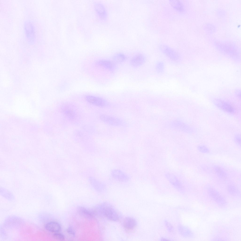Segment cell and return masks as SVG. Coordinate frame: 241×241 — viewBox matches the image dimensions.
Instances as JSON below:
<instances>
[{
  "label": "cell",
  "instance_id": "1",
  "mask_svg": "<svg viewBox=\"0 0 241 241\" xmlns=\"http://www.w3.org/2000/svg\"><path fill=\"white\" fill-rule=\"evenodd\" d=\"M99 209V213L109 220L116 221L119 220L120 217L119 213L110 205L104 204L100 205Z\"/></svg>",
  "mask_w": 241,
  "mask_h": 241
},
{
  "label": "cell",
  "instance_id": "2",
  "mask_svg": "<svg viewBox=\"0 0 241 241\" xmlns=\"http://www.w3.org/2000/svg\"><path fill=\"white\" fill-rule=\"evenodd\" d=\"M159 48L161 52L171 60L174 61H179L181 58L179 53L175 50L165 44H161Z\"/></svg>",
  "mask_w": 241,
  "mask_h": 241
},
{
  "label": "cell",
  "instance_id": "3",
  "mask_svg": "<svg viewBox=\"0 0 241 241\" xmlns=\"http://www.w3.org/2000/svg\"><path fill=\"white\" fill-rule=\"evenodd\" d=\"M24 27L25 36L27 41L30 44L33 43L36 36L33 24L30 21L27 20L24 23Z\"/></svg>",
  "mask_w": 241,
  "mask_h": 241
},
{
  "label": "cell",
  "instance_id": "4",
  "mask_svg": "<svg viewBox=\"0 0 241 241\" xmlns=\"http://www.w3.org/2000/svg\"><path fill=\"white\" fill-rule=\"evenodd\" d=\"M85 99L89 103L98 107H105L109 105L107 101L99 97L89 95L86 96Z\"/></svg>",
  "mask_w": 241,
  "mask_h": 241
},
{
  "label": "cell",
  "instance_id": "5",
  "mask_svg": "<svg viewBox=\"0 0 241 241\" xmlns=\"http://www.w3.org/2000/svg\"><path fill=\"white\" fill-rule=\"evenodd\" d=\"M208 193L211 198L218 205L221 206L225 205L226 201L224 197L218 191L214 189L209 188Z\"/></svg>",
  "mask_w": 241,
  "mask_h": 241
},
{
  "label": "cell",
  "instance_id": "6",
  "mask_svg": "<svg viewBox=\"0 0 241 241\" xmlns=\"http://www.w3.org/2000/svg\"><path fill=\"white\" fill-rule=\"evenodd\" d=\"M213 102L217 107L225 112L231 113L235 112V109L234 108L224 100L216 99L213 100Z\"/></svg>",
  "mask_w": 241,
  "mask_h": 241
},
{
  "label": "cell",
  "instance_id": "7",
  "mask_svg": "<svg viewBox=\"0 0 241 241\" xmlns=\"http://www.w3.org/2000/svg\"><path fill=\"white\" fill-rule=\"evenodd\" d=\"M100 118L104 122L109 125L114 126L123 125L124 123L121 119L118 118L106 115H102Z\"/></svg>",
  "mask_w": 241,
  "mask_h": 241
},
{
  "label": "cell",
  "instance_id": "8",
  "mask_svg": "<svg viewBox=\"0 0 241 241\" xmlns=\"http://www.w3.org/2000/svg\"><path fill=\"white\" fill-rule=\"evenodd\" d=\"M111 174L112 178L120 182H127L129 179V177L127 174L119 169L113 170L111 171Z\"/></svg>",
  "mask_w": 241,
  "mask_h": 241
},
{
  "label": "cell",
  "instance_id": "9",
  "mask_svg": "<svg viewBox=\"0 0 241 241\" xmlns=\"http://www.w3.org/2000/svg\"><path fill=\"white\" fill-rule=\"evenodd\" d=\"M165 176L170 183L176 189L180 190L184 189L182 183L174 175L168 173L166 174Z\"/></svg>",
  "mask_w": 241,
  "mask_h": 241
},
{
  "label": "cell",
  "instance_id": "10",
  "mask_svg": "<svg viewBox=\"0 0 241 241\" xmlns=\"http://www.w3.org/2000/svg\"><path fill=\"white\" fill-rule=\"evenodd\" d=\"M95 11L99 18L102 20H105L107 16V13L104 6L101 3H96L94 5Z\"/></svg>",
  "mask_w": 241,
  "mask_h": 241
},
{
  "label": "cell",
  "instance_id": "11",
  "mask_svg": "<svg viewBox=\"0 0 241 241\" xmlns=\"http://www.w3.org/2000/svg\"><path fill=\"white\" fill-rule=\"evenodd\" d=\"M145 56L141 54H137L134 56L130 61V64L134 67L140 66L143 65L146 61Z\"/></svg>",
  "mask_w": 241,
  "mask_h": 241
},
{
  "label": "cell",
  "instance_id": "12",
  "mask_svg": "<svg viewBox=\"0 0 241 241\" xmlns=\"http://www.w3.org/2000/svg\"><path fill=\"white\" fill-rule=\"evenodd\" d=\"M97 65L110 71H113L115 68V64L112 61L106 60H98L96 62Z\"/></svg>",
  "mask_w": 241,
  "mask_h": 241
},
{
  "label": "cell",
  "instance_id": "13",
  "mask_svg": "<svg viewBox=\"0 0 241 241\" xmlns=\"http://www.w3.org/2000/svg\"><path fill=\"white\" fill-rule=\"evenodd\" d=\"M137 222L133 218L130 217L125 218L123 223V225L125 229L128 230L133 229L137 226Z\"/></svg>",
  "mask_w": 241,
  "mask_h": 241
},
{
  "label": "cell",
  "instance_id": "14",
  "mask_svg": "<svg viewBox=\"0 0 241 241\" xmlns=\"http://www.w3.org/2000/svg\"><path fill=\"white\" fill-rule=\"evenodd\" d=\"M77 210L78 212L81 216L88 219L93 218L96 214L94 211H90L82 206L79 207Z\"/></svg>",
  "mask_w": 241,
  "mask_h": 241
},
{
  "label": "cell",
  "instance_id": "15",
  "mask_svg": "<svg viewBox=\"0 0 241 241\" xmlns=\"http://www.w3.org/2000/svg\"><path fill=\"white\" fill-rule=\"evenodd\" d=\"M45 228L48 231L54 233L59 232L61 229V227L59 224L55 221L48 223L45 225Z\"/></svg>",
  "mask_w": 241,
  "mask_h": 241
},
{
  "label": "cell",
  "instance_id": "16",
  "mask_svg": "<svg viewBox=\"0 0 241 241\" xmlns=\"http://www.w3.org/2000/svg\"><path fill=\"white\" fill-rule=\"evenodd\" d=\"M169 2L173 8L178 12L182 13L185 11L184 5L181 1L178 0H170Z\"/></svg>",
  "mask_w": 241,
  "mask_h": 241
},
{
  "label": "cell",
  "instance_id": "17",
  "mask_svg": "<svg viewBox=\"0 0 241 241\" xmlns=\"http://www.w3.org/2000/svg\"><path fill=\"white\" fill-rule=\"evenodd\" d=\"M62 111L64 114L68 118L71 119H74L76 117V114L74 110L67 105H65L62 107Z\"/></svg>",
  "mask_w": 241,
  "mask_h": 241
},
{
  "label": "cell",
  "instance_id": "18",
  "mask_svg": "<svg viewBox=\"0 0 241 241\" xmlns=\"http://www.w3.org/2000/svg\"><path fill=\"white\" fill-rule=\"evenodd\" d=\"M178 229L180 233L184 237L190 238L193 237V234L192 231L185 226L180 225L178 227Z\"/></svg>",
  "mask_w": 241,
  "mask_h": 241
},
{
  "label": "cell",
  "instance_id": "19",
  "mask_svg": "<svg viewBox=\"0 0 241 241\" xmlns=\"http://www.w3.org/2000/svg\"><path fill=\"white\" fill-rule=\"evenodd\" d=\"M214 170L217 175L220 178L225 179L227 177V174L226 172L221 167L214 165L213 167Z\"/></svg>",
  "mask_w": 241,
  "mask_h": 241
},
{
  "label": "cell",
  "instance_id": "20",
  "mask_svg": "<svg viewBox=\"0 0 241 241\" xmlns=\"http://www.w3.org/2000/svg\"><path fill=\"white\" fill-rule=\"evenodd\" d=\"M8 218L6 221L5 222L6 223L5 224L6 225H7L11 223L8 225V226L9 225L10 226L11 225V226H14V225H15L16 226V225H17V224H19L21 222L20 221L21 220L16 217L12 216Z\"/></svg>",
  "mask_w": 241,
  "mask_h": 241
},
{
  "label": "cell",
  "instance_id": "21",
  "mask_svg": "<svg viewBox=\"0 0 241 241\" xmlns=\"http://www.w3.org/2000/svg\"><path fill=\"white\" fill-rule=\"evenodd\" d=\"M114 61L118 63H120L125 61L126 59L125 56L121 53H118L115 55L113 57Z\"/></svg>",
  "mask_w": 241,
  "mask_h": 241
},
{
  "label": "cell",
  "instance_id": "22",
  "mask_svg": "<svg viewBox=\"0 0 241 241\" xmlns=\"http://www.w3.org/2000/svg\"><path fill=\"white\" fill-rule=\"evenodd\" d=\"M155 69L158 73L161 74L163 72L165 69L164 63L161 61L157 62L155 64Z\"/></svg>",
  "mask_w": 241,
  "mask_h": 241
},
{
  "label": "cell",
  "instance_id": "23",
  "mask_svg": "<svg viewBox=\"0 0 241 241\" xmlns=\"http://www.w3.org/2000/svg\"><path fill=\"white\" fill-rule=\"evenodd\" d=\"M227 189L229 193L232 195L235 196L239 195V191L235 186L230 185L228 186Z\"/></svg>",
  "mask_w": 241,
  "mask_h": 241
},
{
  "label": "cell",
  "instance_id": "24",
  "mask_svg": "<svg viewBox=\"0 0 241 241\" xmlns=\"http://www.w3.org/2000/svg\"><path fill=\"white\" fill-rule=\"evenodd\" d=\"M53 237L55 239L60 241H64L65 239L64 235L59 232L54 233L53 235Z\"/></svg>",
  "mask_w": 241,
  "mask_h": 241
},
{
  "label": "cell",
  "instance_id": "25",
  "mask_svg": "<svg viewBox=\"0 0 241 241\" xmlns=\"http://www.w3.org/2000/svg\"><path fill=\"white\" fill-rule=\"evenodd\" d=\"M197 149L199 151L203 153H209V148L204 145H198L197 147Z\"/></svg>",
  "mask_w": 241,
  "mask_h": 241
},
{
  "label": "cell",
  "instance_id": "26",
  "mask_svg": "<svg viewBox=\"0 0 241 241\" xmlns=\"http://www.w3.org/2000/svg\"><path fill=\"white\" fill-rule=\"evenodd\" d=\"M234 140L236 142L238 145H241V136L239 134H236L234 136Z\"/></svg>",
  "mask_w": 241,
  "mask_h": 241
},
{
  "label": "cell",
  "instance_id": "27",
  "mask_svg": "<svg viewBox=\"0 0 241 241\" xmlns=\"http://www.w3.org/2000/svg\"><path fill=\"white\" fill-rule=\"evenodd\" d=\"M165 223L166 226L168 230L171 232L173 231V229L171 225L167 221H165Z\"/></svg>",
  "mask_w": 241,
  "mask_h": 241
},
{
  "label": "cell",
  "instance_id": "28",
  "mask_svg": "<svg viewBox=\"0 0 241 241\" xmlns=\"http://www.w3.org/2000/svg\"><path fill=\"white\" fill-rule=\"evenodd\" d=\"M67 233L73 236H75V233L73 229L71 227H69L67 229Z\"/></svg>",
  "mask_w": 241,
  "mask_h": 241
},
{
  "label": "cell",
  "instance_id": "29",
  "mask_svg": "<svg viewBox=\"0 0 241 241\" xmlns=\"http://www.w3.org/2000/svg\"><path fill=\"white\" fill-rule=\"evenodd\" d=\"M161 240L162 241H170V240H168V239H165V238H162L161 239Z\"/></svg>",
  "mask_w": 241,
  "mask_h": 241
}]
</instances>
